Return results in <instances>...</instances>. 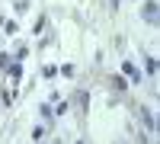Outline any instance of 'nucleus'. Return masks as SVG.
I'll use <instances>...</instances> for the list:
<instances>
[{"instance_id":"f257e3e1","label":"nucleus","mask_w":160,"mask_h":144,"mask_svg":"<svg viewBox=\"0 0 160 144\" xmlns=\"http://www.w3.org/2000/svg\"><path fill=\"white\" fill-rule=\"evenodd\" d=\"M141 16H144V22H148V26H157V0H148V3H144Z\"/></svg>"},{"instance_id":"f03ea898","label":"nucleus","mask_w":160,"mask_h":144,"mask_svg":"<svg viewBox=\"0 0 160 144\" xmlns=\"http://www.w3.org/2000/svg\"><path fill=\"white\" fill-rule=\"evenodd\" d=\"M138 112H141V122H144V128H148V132H154V128H157V125H154V115H151L148 109H144V106H141Z\"/></svg>"},{"instance_id":"7ed1b4c3","label":"nucleus","mask_w":160,"mask_h":144,"mask_svg":"<svg viewBox=\"0 0 160 144\" xmlns=\"http://www.w3.org/2000/svg\"><path fill=\"white\" fill-rule=\"evenodd\" d=\"M122 71H125V74L131 77V80H141V71H138V67H135L131 61H125V64H122Z\"/></svg>"},{"instance_id":"20e7f679","label":"nucleus","mask_w":160,"mask_h":144,"mask_svg":"<svg viewBox=\"0 0 160 144\" xmlns=\"http://www.w3.org/2000/svg\"><path fill=\"white\" fill-rule=\"evenodd\" d=\"M10 77H13V83H19L22 80V64L16 61V64H10Z\"/></svg>"},{"instance_id":"39448f33","label":"nucleus","mask_w":160,"mask_h":144,"mask_svg":"<svg viewBox=\"0 0 160 144\" xmlns=\"http://www.w3.org/2000/svg\"><path fill=\"white\" fill-rule=\"evenodd\" d=\"M45 26H48V16H38V19H35V26H32V29H35V35H42V29H45Z\"/></svg>"},{"instance_id":"423d86ee","label":"nucleus","mask_w":160,"mask_h":144,"mask_svg":"<svg viewBox=\"0 0 160 144\" xmlns=\"http://www.w3.org/2000/svg\"><path fill=\"white\" fill-rule=\"evenodd\" d=\"M38 115H42L45 122H51V115H55V112H51V106H48V102H42V109H38Z\"/></svg>"},{"instance_id":"0eeeda50","label":"nucleus","mask_w":160,"mask_h":144,"mask_svg":"<svg viewBox=\"0 0 160 144\" xmlns=\"http://www.w3.org/2000/svg\"><path fill=\"white\" fill-rule=\"evenodd\" d=\"M112 87H115V90H118V93H122V90H125V87H128V83H125V77H112Z\"/></svg>"},{"instance_id":"6e6552de","label":"nucleus","mask_w":160,"mask_h":144,"mask_svg":"<svg viewBox=\"0 0 160 144\" xmlns=\"http://www.w3.org/2000/svg\"><path fill=\"white\" fill-rule=\"evenodd\" d=\"M77 106H80V109H87V93H83V90L77 93Z\"/></svg>"},{"instance_id":"1a4fd4ad","label":"nucleus","mask_w":160,"mask_h":144,"mask_svg":"<svg viewBox=\"0 0 160 144\" xmlns=\"http://www.w3.org/2000/svg\"><path fill=\"white\" fill-rule=\"evenodd\" d=\"M13 7H16V13H22L26 7H29V0H13Z\"/></svg>"},{"instance_id":"9d476101","label":"nucleus","mask_w":160,"mask_h":144,"mask_svg":"<svg viewBox=\"0 0 160 144\" xmlns=\"http://www.w3.org/2000/svg\"><path fill=\"white\" fill-rule=\"evenodd\" d=\"M3 32H7V35H13V32H16V22H7V19H3Z\"/></svg>"},{"instance_id":"9b49d317","label":"nucleus","mask_w":160,"mask_h":144,"mask_svg":"<svg viewBox=\"0 0 160 144\" xmlns=\"http://www.w3.org/2000/svg\"><path fill=\"white\" fill-rule=\"evenodd\" d=\"M42 74H45V77H55V74H58V67H51V64H45V67H42Z\"/></svg>"},{"instance_id":"f8f14e48","label":"nucleus","mask_w":160,"mask_h":144,"mask_svg":"<svg viewBox=\"0 0 160 144\" xmlns=\"http://www.w3.org/2000/svg\"><path fill=\"white\" fill-rule=\"evenodd\" d=\"M118 3H122V0H112V7H118Z\"/></svg>"},{"instance_id":"ddd939ff","label":"nucleus","mask_w":160,"mask_h":144,"mask_svg":"<svg viewBox=\"0 0 160 144\" xmlns=\"http://www.w3.org/2000/svg\"><path fill=\"white\" fill-rule=\"evenodd\" d=\"M77 144H83V141H77Z\"/></svg>"}]
</instances>
